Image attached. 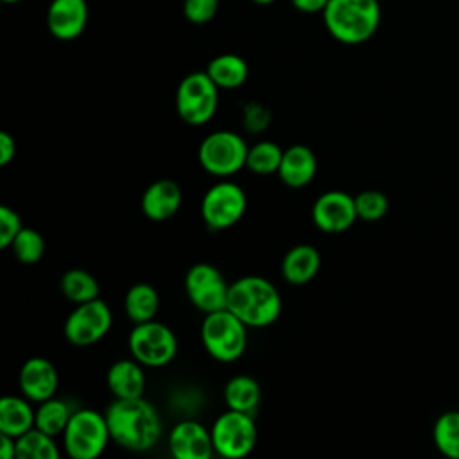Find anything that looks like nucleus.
Masks as SVG:
<instances>
[{
    "label": "nucleus",
    "instance_id": "obj_1",
    "mask_svg": "<svg viewBox=\"0 0 459 459\" xmlns=\"http://www.w3.org/2000/svg\"><path fill=\"white\" fill-rule=\"evenodd\" d=\"M111 439L126 450L145 452L161 436V418L156 407L140 398H115L106 409Z\"/></svg>",
    "mask_w": 459,
    "mask_h": 459
},
{
    "label": "nucleus",
    "instance_id": "obj_2",
    "mask_svg": "<svg viewBox=\"0 0 459 459\" xmlns=\"http://www.w3.org/2000/svg\"><path fill=\"white\" fill-rule=\"evenodd\" d=\"M226 308L247 326L262 328L278 319L281 296L269 280L262 276H244L230 283Z\"/></svg>",
    "mask_w": 459,
    "mask_h": 459
},
{
    "label": "nucleus",
    "instance_id": "obj_3",
    "mask_svg": "<svg viewBox=\"0 0 459 459\" xmlns=\"http://www.w3.org/2000/svg\"><path fill=\"white\" fill-rule=\"evenodd\" d=\"M321 14L330 36L344 45L368 41L382 18L378 0H328Z\"/></svg>",
    "mask_w": 459,
    "mask_h": 459
},
{
    "label": "nucleus",
    "instance_id": "obj_4",
    "mask_svg": "<svg viewBox=\"0 0 459 459\" xmlns=\"http://www.w3.org/2000/svg\"><path fill=\"white\" fill-rule=\"evenodd\" d=\"M201 341L215 360L233 362L246 351L247 325L228 308L204 314Z\"/></svg>",
    "mask_w": 459,
    "mask_h": 459
},
{
    "label": "nucleus",
    "instance_id": "obj_5",
    "mask_svg": "<svg viewBox=\"0 0 459 459\" xmlns=\"http://www.w3.org/2000/svg\"><path fill=\"white\" fill-rule=\"evenodd\" d=\"M111 439L106 416L93 409L74 411L65 432L63 445L74 459H95Z\"/></svg>",
    "mask_w": 459,
    "mask_h": 459
},
{
    "label": "nucleus",
    "instance_id": "obj_6",
    "mask_svg": "<svg viewBox=\"0 0 459 459\" xmlns=\"http://www.w3.org/2000/svg\"><path fill=\"white\" fill-rule=\"evenodd\" d=\"M219 106V86L204 72H192L181 79L176 91V109L183 122L203 126L210 122Z\"/></svg>",
    "mask_w": 459,
    "mask_h": 459
},
{
    "label": "nucleus",
    "instance_id": "obj_7",
    "mask_svg": "<svg viewBox=\"0 0 459 459\" xmlns=\"http://www.w3.org/2000/svg\"><path fill=\"white\" fill-rule=\"evenodd\" d=\"M246 140L233 131H213L199 145L201 167L217 178H228L246 167L247 160Z\"/></svg>",
    "mask_w": 459,
    "mask_h": 459
},
{
    "label": "nucleus",
    "instance_id": "obj_8",
    "mask_svg": "<svg viewBox=\"0 0 459 459\" xmlns=\"http://www.w3.org/2000/svg\"><path fill=\"white\" fill-rule=\"evenodd\" d=\"M127 342L133 359L147 368L167 366L178 353V339L174 332L154 319L134 325Z\"/></svg>",
    "mask_w": 459,
    "mask_h": 459
},
{
    "label": "nucleus",
    "instance_id": "obj_9",
    "mask_svg": "<svg viewBox=\"0 0 459 459\" xmlns=\"http://www.w3.org/2000/svg\"><path fill=\"white\" fill-rule=\"evenodd\" d=\"M256 425L253 414L228 409L212 427L213 448L226 459L246 457L256 445Z\"/></svg>",
    "mask_w": 459,
    "mask_h": 459
},
{
    "label": "nucleus",
    "instance_id": "obj_10",
    "mask_svg": "<svg viewBox=\"0 0 459 459\" xmlns=\"http://www.w3.org/2000/svg\"><path fill=\"white\" fill-rule=\"evenodd\" d=\"M247 206L242 186L233 181H219L212 185L201 201V217L208 230H226L237 224Z\"/></svg>",
    "mask_w": 459,
    "mask_h": 459
},
{
    "label": "nucleus",
    "instance_id": "obj_11",
    "mask_svg": "<svg viewBox=\"0 0 459 459\" xmlns=\"http://www.w3.org/2000/svg\"><path fill=\"white\" fill-rule=\"evenodd\" d=\"M113 316L106 301L95 298L75 305L65 321V337L74 346H91L99 342L111 328Z\"/></svg>",
    "mask_w": 459,
    "mask_h": 459
},
{
    "label": "nucleus",
    "instance_id": "obj_12",
    "mask_svg": "<svg viewBox=\"0 0 459 459\" xmlns=\"http://www.w3.org/2000/svg\"><path fill=\"white\" fill-rule=\"evenodd\" d=\"M185 290L192 305L204 314L222 310L228 305L230 285L212 264L192 265L185 276Z\"/></svg>",
    "mask_w": 459,
    "mask_h": 459
},
{
    "label": "nucleus",
    "instance_id": "obj_13",
    "mask_svg": "<svg viewBox=\"0 0 459 459\" xmlns=\"http://www.w3.org/2000/svg\"><path fill=\"white\" fill-rule=\"evenodd\" d=\"M359 219L355 197L342 190L321 194L312 206V221L325 233H342Z\"/></svg>",
    "mask_w": 459,
    "mask_h": 459
},
{
    "label": "nucleus",
    "instance_id": "obj_14",
    "mask_svg": "<svg viewBox=\"0 0 459 459\" xmlns=\"http://www.w3.org/2000/svg\"><path fill=\"white\" fill-rule=\"evenodd\" d=\"M169 448L178 459H208L215 452L212 430L194 420H183L172 429Z\"/></svg>",
    "mask_w": 459,
    "mask_h": 459
},
{
    "label": "nucleus",
    "instance_id": "obj_15",
    "mask_svg": "<svg viewBox=\"0 0 459 459\" xmlns=\"http://www.w3.org/2000/svg\"><path fill=\"white\" fill-rule=\"evenodd\" d=\"M88 23L86 0H52L47 9V27L56 39L72 41Z\"/></svg>",
    "mask_w": 459,
    "mask_h": 459
},
{
    "label": "nucleus",
    "instance_id": "obj_16",
    "mask_svg": "<svg viewBox=\"0 0 459 459\" xmlns=\"http://www.w3.org/2000/svg\"><path fill=\"white\" fill-rule=\"evenodd\" d=\"M20 389L30 402H45L52 398L59 385L56 366L43 357H32L20 369Z\"/></svg>",
    "mask_w": 459,
    "mask_h": 459
},
{
    "label": "nucleus",
    "instance_id": "obj_17",
    "mask_svg": "<svg viewBox=\"0 0 459 459\" xmlns=\"http://www.w3.org/2000/svg\"><path fill=\"white\" fill-rule=\"evenodd\" d=\"M317 172V158L310 147L294 143L283 151L278 176L290 188L307 186Z\"/></svg>",
    "mask_w": 459,
    "mask_h": 459
},
{
    "label": "nucleus",
    "instance_id": "obj_18",
    "mask_svg": "<svg viewBox=\"0 0 459 459\" xmlns=\"http://www.w3.org/2000/svg\"><path fill=\"white\" fill-rule=\"evenodd\" d=\"M181 197V188L176 181L158 179L145 188L142 195V212L151 221H167L179 210Z\"/></svg>",
    "mask_w": 459,
    "mask_h": 459
},
{
    "label": "nucleus",
    "instance_id": "obj_19",
    "mask_svg": "<svg viewBox=\"0 0 459 459\" xmlns=\"http://www.w3.org/2000/svg\"><path fill=\"white\" fill-rule=\"evenodd\" d=\"M136 359L113 362L106 375V384L115 398H140L145 391V373Z\"/></svg>",
    "mask_w": 459,
    "mask_h": 459
},
{
    "label": "nucleus",
    "instance_id": "obj_20",
    "mask_svg": "<svg viewBox=\"0 0 459 459\" xmlns=\"http://www.w3.org/2000/svg\"><path fill=\"white\" fill-rule=\"evenodd\" d=\"M321 267V255L310 244L290 247L281 260V276L292 285L308 283Z\"/></svg>",
    "mask_w": 459,
    "mask_h": 459
},
{
    "label": "nucleus",
    "instance_id": "obj_21",
    "mask_svg": "<svg viewBox=\"0 0 459 459\" xmlns=\"http://www.w3.org/2000/svg\"><path fill=\"white\" fill-rule=\"evenodd\" d=\"M36 423V411L29 403V398L4 396L0 400V434L20 437L30 430Z\"/></svg>",
    "mask_w": 459,
    "mask_h": 459
},
{
    "label": "nucleus",
    "instance_id": "obj_22",
    "mask_svg": "<svg viewBox=\"0 0 459 459\" xmlns=\"http://www.w3.org/2000/svg\"><path fill=\"white\" fill-rule=\"evenodd\" d=\"M206 74L219 86V90H235L246 82L249 68L244 57L237 54H221L208 63Z\"/></svg>",
    "mask_w": 459,
    "mask_h": 459
},
{
    "label": "nucleus",
    "instance_id": "obj_23",
    "mask_svg": "<svg viewBox=\"0 0 459 459\" xmlns=\"http://www.w3.org/2000/svg\"><path fill=\"white\" fill-rule=\"evenodd\" d=\"M262 400L260 384L249 375H237L224 385V402L228 409L255 414Z\"/></svg>",
    "mask_w": 459,
    "mask_h": 459
},
{
    "label": "nucleus",
    "instance_id": "obj_24",
    "mask_svg": "<svg viewBox=\"0 0 459 459\" xmlns=\"http://www.w3.org/2000/svg\"><path fill=\"white\" fill-rule=\"evenodd\" d=\"M124 308L127 317L138 325L156 317L160 308V294L149 283H134L129 287L124 298Z\"/></svg>",
    "mask_w": 459,
    "mask_h": 459
},
{
    "label": "nucleus",
    "instance_id": "obj_25",
    "mask_svg": "<svg viewBox=\"0 0 459 459\" xmlns=\"http://www.w3.org/2000/svg\"><path fill=\"white\" fill-rule=\"evenodd\" d=\"M61 292L66 299L79 305L99 298L100 287L95 276L86 269H70L61 276Z\"/></svg>",
    "mask_w": 459,
    "mask_h": 459
},
{
    "label": "nucleus",
    "instance_id": "obj_26",
    "mask_svg": "<svg viewBox=\"0 0 459 459\" xmlns=\"http://www.w3.org/2000/svg\"><path fill=\"white\" fill-rule=\"evenodd\" d=\"M72 411L68 407L66 402L52 396L45 402H39V407L36 409V423L34 427L50 434V436H63L70 418H72Z\"/></svg>",
    "mask_w": 459,
    "mask_h": 459
},
{
    "label": "nucleus",
    "instance_id": "obj_27",
    "mask_svg": "<svg viewBox=\"0 0 459 459\" xmlns=\"http://www.w3.org/2000/svg\"><path fill=\"white\" fill-rule=\"evenodd\" d=\"M18 459H57L59 450L54 443V436L32 427L20 437H16Z\"/></svg>",
    "mask_w": 459,
    "mask_h": 459
},
{
    "label": "nucleus",
    "instance_id": "obj_28",
    "mask_svg": "<svg viewBox=\"0 0 459 459\" xmlns=\"http://www.w3.org/2000/svg\"><path fill=\"white\" fill-rule=\"evenodd\" d=\"M432 437L443 455L459 459V411L443 412L434 423Z\"/></svg>",
    "mask_w": 459,
    "mask_h": 459
},
{
    "label": "nucleus",
    "instance_id": "obj_29",
    "mask_svg": "<svg viewBox=\"0 0 459 459\" xmlns=\"http://www.w3.org/2000/svg\"><path fill=\"white\" fill-rule=\"evenodd\" d=\"M281 156H283V149H280L278 143L269 142V140H262V142L249 147L246 167L253 174L269 176L273 172H278L280 163H281Z\"/></svg>",
    "mask_w": 459,
    "mask_h": 459
},
{
    "label": "nucleus",
    "instance_id": "obj_30",
    "mask_svg": "<svg viewBox=\"0 0 459 459\" xmlns=\"http://www.w3.org/2000/svg\"><path fill=\"white\" fill-rule=\"evenodd\" d=\"M11 249L22 264H36L43 258L45 238L39 231L23 226L22 231L14 237Z\"/></svg>",
    "mask_w": 459,
    "mask_h": 459
},
{
    "label": "nucleus",
    "instance_id": "obj_31",
    "mask_svg": "<svg viewBox=\"0 0 459 459\" xmlns=\"http://www.w3.org/2000/svg\"><path fill=\"white\" fill-rule=\"evenodd\" d=\"M355 208L359 219L375 222L387 213L389 201L385 194H382L380 190H364L359 195H355Z\"/></svg>",
    "mask_w": 459,
    "mask_h": 459
},
{
    "label": "nucleus",
    "instance_id": "obj_32",
    "mask_svg": "<svg viewBox=\"0 0 459 459\" xmlns=\"http://www.w3.org/2000/svg\"><path fill=\"white\" fill-rule=\"evenodd\" d=\"M219 9V0H185L183 2V14L188 22L195 25L208 23Z\"/></svg>",
    "mask_w": 459,
    "mask_h": 459
},
{
    "label": "nucleus",
    "instance_id": "obj_33",
    "mask_svg": "<svg viewBox=\"0 0 459 459\" xmlns=\"http://www.w3.org/2000/svg\"><path fill=\"white\" fill-rule=\"evenodd\" d=\"M22 221L20 215L9 208L2 206L0 208V247H11L14 237L22 231Z\"/></svg>",
    "mask_w": 459,
    "mask_h": 459
},
{
    "label": "nucleus",
    "instance_id": "obj_34",
    "mask_svg": "<svg viewBox=\"0 0 459 459\" xmlns=\"http://www.w3.org/2000/svg\"><path fill=\"white\" fill-rule=\"evenodd\" d=\"M269 124V113L264 106L260 104H247L244 109V126L256 133L262 131Z\"/></svg>",
    "mask_w": 459,
    "mask_h": 459
},
{
    "label": "nucleus",
    "instance_id": "obj_35",
    "mask_svg": "<svg viewBox=\"0 0 459 459\" xmlns=\"http://www.w3.org/2000/svg\"><path fill=\"white\" fill-rule=\"evenodd\" d=\"M16 156V142L14 136H11L7 131L0 133V165H9Z\"/></svg>",
    "mask_w": 459,
    "mask_h": 459
},
{
    "label": "nucleus",
    "instance_id": "obj_36",
    "mask_svg": "<svg viewBox=\"0 0 459 459\" xmlns=\"http://www.w3.org/2000/svg\"><path fill=\"white\" fill-rule=\"evenodd\" d=\"M290 4L307 14H314V13H323L328 0H290Z\"/></svg>",
    "mask_w": 459,
    "mask_h": 459
},
{
    "label": "nucleus",
    "instance_id": "obj_37",
    "mask_svg": "<svg viewBox=\"0 0 459 459\" xmlns=\"http://www.w3.org/2000/svg\"><path fill=\"white\" fill-rule=\"evenodd\" d=\"M0 454L4 459H13L16 457V437L0 434Z\"/></svg>",
    "mask_w": 459,
    "mask_h": 459
},
{
    "label": "nucleus",
    "instance_id": "obj_38",
    "mask_svg": "<svg viewBox=\"0 0 459 459\" xmlns=\"http://www.w3.org/2000/svg\"><path fill=\"white\" fill-rule=\"evenodd\" d=\"M255 4H260V5H267V4H273L274 0H253Z\"/></svg>",
    "mask_w": 459,
    "mask_h": 459
},
{
    "label": "nucleus",
    "instance_id": "obj_39",
    "mask_svg": "<svg viewBox=\"0 0 459 459\" xmlns=\"http://www.w3.org/2000/svg\"><path fill=\"white\" fill-rule=\"evenodd\" d=\"M2 2H5V4H18V2H22V0H2Z\"/></svg>",
    "mask_w": 459,
    "mask_h": 459
}]
</instances>
